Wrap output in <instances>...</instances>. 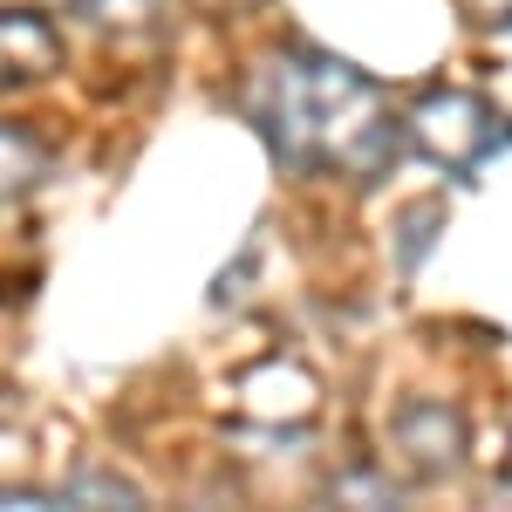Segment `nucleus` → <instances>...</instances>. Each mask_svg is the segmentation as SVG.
Returning <instances> with one entry per match:
<instances>
[{
  "instance_id": "nucleus-1",
  "label": "nucleus",
  "mask_w": 512,
  "mask_h": 512,
  "mask_svg": "<svg viewBox=\"0 0 512 512\" xmlns=\"http://www.w3.org/2000/svg\"><path fill=\"white\" fill-rule=\"evenodd\" d=\"M246 110L260 123L267 151L301 178H376L396 158V137L410 130L390 117V96L362 69L315 55V48L274 55L253 82Z\"/></svg>"
},
{
  "instance_id": "nucleus-2",
  "label": "nucleus",
  "mask_w": 512,
  "mask_h": 512,
  "mask_svg": "<svg viewBox=\"0 0 512 512\" xmlns=\"http://www.w3.org/2000/svg\"><path fill=\"white\" fill-rule=\"evenodd\" d=\"M410 144L444 171H478L499 144H512V123L472 89H437L410 110Z\"/></svg>"
},
{
  "instance_id": "nucleus-3",
  "label": "nucleus",
  "mask_w": 512,
  "mask_h": 512,
  "mask_svg": "<svg viewBox=\"0 0 512 512\" xmlns=\"http://www.w3.org/2000/svg\"><path fill=\"white\" fill-rule=\"evenodd\" d=\"M390 458L410 478H451L465 465V417L451 403H403L390 424Z\"/></svg>"
},
{
  "instance_id": "nucleus-4",
  "label": "nucleus",
  "mask_w": 512,
  "mask_h": 512,
  "mask_svg": "<svg viewBox=\"0 0 512 512\" xmlns=\"http://www.w3.org/2000/svg\"><path fill=\"white\" fill-rule=\"evenodd\" d=\"M62 69V35L48 14L28 7H0V89H28Z\"/></svg>"
},
{
  "instance_id": "nucleus-5",
  "label": "nucleus",
  "mask_w": 512,
  "mask_h": 512,
  "mask_svg": "<svg viewBox=\"0 0 512 512\" xmlns=\"http://www.w3.org/2000/svg\"><path fill=\"white\" fill-rule=\"evenodd\" d=\"M41 164H48V158H41L35 137H28L21 123H0V205L28 192V185L41 178Z\"/></svg>"
},
{
  "instance_id": "nucleus-6",
  "label": "nucleus",
  "mask_w": 512,
  "mask_h": 512,
  "mask_svg": "<svg viewBox=\"0 0 512 512\" xmlns=\"http://www.w3.org/2000/svg\"><path fill=\"white\" fill-rule=\"evenodd\" d=\"M478 21H512V0H465Z\"/></svg>"
},
{
  "instance_id": "nucleus-7",
  "label": "nucleus",
  "mask_w": 512,
  "mask_h": 512,
  "mask_svg": "<svg viewBox=\"0 0 512 512\" xmlns=\"http://www.w3.org/2000/svg\"><path fill=\"white\" fill-rule=\"evenodd\" d=\"M0 7H28V14H62V7H82V0H0Z\"/></svg>"
},
{
  "instance_id": "nucleus-8",
  "label": "nucleus",
  "mask_w": 512,
  "mask_h": 512,
  "mask_svg": "<svg viewBox=\"0 0 512 512\" xmlns=\"http://www.w3.org/2000/svg\"><path fill=\"white\" fill-rule=\"evenodd\" d=\"M506 485H512V444H506Z\"/></svg>"
},
{
  "instance_id": "nucleus-9",
  "label": "nucleus",
  "mask_w": 512,
  "mask_h": 512,
  "mask_svg": "<svg viewBox=\"0 0 512 512\" xmlns=\"http://www.w3.org/2000/svg\"><path fill=\"white\" fill-rule=\"evenodd\" d=\"M0 424H7V396H0Z\"/></svg>"
}]
</instances>
